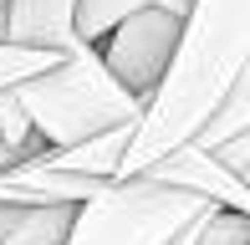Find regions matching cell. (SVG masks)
<instances>
[{
	"label": "cell",
	"instance_id": "obj_11",
	"mask_svg": "<svg viewBox=\"0 0 250 245\" xmlns=\"http://www.w3.org/2000/svg\"><path fill=\"white\" fill-rule=\"evenodd\" d=\"M10 20H16V0H0V41H10Z\"/></svg>",
	"mask_w": 250,
	"mask_h": 245
},
{
	"label": "cell",
	"instance_id": "obj_6",
	"mask_svg": "<svg viewBox=\"0 0 250 245\" xmlns=\"http://www.w3.org/2000/svg\"><path fill=\"white\" fill-rule=\"evenodd\" d=\"M153 179L158 184H174V189H189V194L209 199V204L220 209H235V215H250V184L240 174H230L220 163V153L199 148V143H184V148H174L168 159L153 163Z\"/></svg>",
	"mask_w": 250,
	"mask_h": 245
},
{
	"label": "cell",
	"instance_id": "obj_4",
	"mask_svg": "<svg viewBox=\"0 0 250 245\" xmlns=\"http://www.w3.org/2000/svg\"><path fill=\"white\" fill-rule=\"evenodd\" d=\"M179 41H184V16H174L168 5H153V10L128 16L97 51H102V61H107V72L148 107L153 92L164 87L174 57H179Z\"/></svg>",
	"mask_w": 250,
	"mask_h": 245
},
{
	"label": "cell",
	"instance_id": "obj_1",
	"mask_svg": "<svg viewBox=\"0 0 250 245\" xmlns=\"http://www.w3.org/2000/svg\"><path fill=\"white\" fill-rule=\"evenodd\" d=\"M245 61H250V0H194L179 57L164 87L153 92L143 122L133 128L118 179H138L174 148L194 143L225 107V97L235 92Z\"/></svg>",
	"mask_w": 250,
	"mask_h": 245
},
{
	"label": "cell",
	"instance_id": "obj_8",
	"mask_svg": "<svg viewBox=\"0 0 250 245\" xmlns=\"http://www.w3.org/2000/svg\"><path fill=\"white\" fill-rule=\"evenodd\" d=\"M153 5H168L174 16H184V20H189L194 0H77V41H87V46H102V41H107L128 16H138V10H153Z\"/></svg>",
	"mask_w": 250,
	"mask_h": 245
},
{
	"label": "cell",
	"instance_id": "obj_10",
	"mask_svg": "<svg viewBox=\"0 0 250 245\" xmlns=\"http://www.w3.org/2000/svg\"><path fill=\"white\" fill-rule=\"evenodd\" d=\"M56 61H62L56 51H36V46H21V41H0V92H16V87H26L31 77H46Z\"/></svg>",
	"mask_w": 250,
	"mask_h": 245
},
{
	"label": "cell",
	"instance_id": "obj_9",
	"mask_svg": "<svg viewBox=\"0 0 250 245\" xmlns=\"http://www.w3.org/2000/svg\"><path fill=\"white\" fill-rule=\"evenodd\" d=\"M250 128V61H245V72H240V82H235V92L225 97V107L214 113V122L199 133V148H220V143H230V138H240V133Z\"/></svg>",
	"mask_w": 250,
	"mask_h": 245
},
{
	"label": "cell",
	"instance_id": "obj_3",
	"mask_svg": "<svg viewBox=\"0 0 250 245\" xmlns=\"http://www.w3.org/2000/svg\"><path fill=\"white\" fill-rule=\"evenodd\" d=\"M204 209H220V204L189 194V189L158 184L153 174L112 179L102 194H92L77 209L66 245H168Z\"/></svg>",
	"mask_w": 250,
	"mask_h": 245
},
{
	"label": "cell",
	"instance_id": "obj_5",
	"mask_svg": "<svg viewBox=\"0 0 250 245\" xmlns=\"http://www.w3.org/2000/svg\"><path fill=\"white\" fill-rule=\"evenodd\" d=\"M107 184L66 169V163L56 159V148H46V153H36V159H26V163L0 174V204H16V209H56V204L82 209Z\"/></svg>",
	"mask_w": 250,
	"mask_h": 245
},
{
	"label": "cell",
	"instance_id": "obj_2",
	"mask_svg": "<svg viewBox=\"0 0 250 245\" xmlns=\"http://www.w3.org/2000/svg\"><path fill=\"white\" fill-rule=\"evenodd\" d=\"M21 107L31 113L41 143L46 148H72V143L102 138L112 128H138L148 107L107 72L97 46H77L72 57H62L46 77H31L26 87H16Z\"/></svg>",
	"mask_w": 250,
	"mask_h": 245
},
{
	"label": "cell",
	"instance_id": "obj_7",
	"mask_svg": "<svg viewBox=\"0 0 250 245\" xmlns=\"http://www.w3.org/2000/svg\"><path fill=\"white\" fill-rule=\"evenodd\" d=\"M10 41L36 51L72 57L77 41V0H16V20H10Z\"/></svg>",
	"mask_w": 250,
	"mask_h": 245
}]
</instances>
